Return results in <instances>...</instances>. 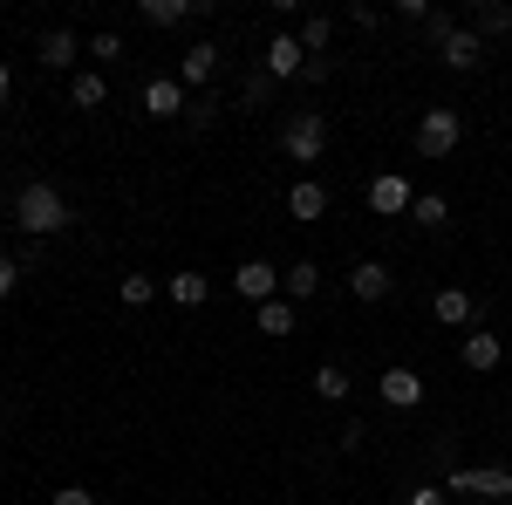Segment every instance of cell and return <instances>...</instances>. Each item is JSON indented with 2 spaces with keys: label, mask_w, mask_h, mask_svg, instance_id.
Instances as JSON below:
<instances>
[{
  "label": "cell",
  "mask_w": 512,
  "mask_h": 505,
  "mask_svg": "<svg viewBox=\"0 0 512 505\" xmlns=\"http://www.w3.org/2000/svg\"><path fill=\"white\" fill-rule=\"evenodd\" d=\"M451 28H458V21H451L444 7H431V14H424V41H431V48H437V41H444V35H451Z\"/></svg>",
  "instance_id": "cell-30"
},
{
  "label": "cell",
  "mask_w": 512,
  "mask_h": 505,
  "mask_svg": "<svg viewBox=\"0 0 512 505\" xmlns=\"http://www.w3.org/2000/svg\"><path fill=\"white\" fill-rule=\"evenodd\" d=\"M137 103H144V117H151V123H178V117H185V103H192V96H185V82H178V76H151V82H144V96H137Z\"/></svg>",
  "instance_id": "cell-6"
},
{
  "label": "cell",
  "mask_w": 512,
  "mask_h": 505,
  "mask_svg": "<svg viewBox=\"0 0 512 505\" xmlns=\"http://www.w3.org/2000/svg\"><path fill=\"white\" fill-rule=\"evenodd\" d=\"M315 294H321V267H315V260L280 267V301H315Z\"/></svg>",
  "instance_id": "cell-19"
},
{
  "label": "cell",
  "mask_w": 512,
  "mask_h": 505,
  "mask_svg": "<svg viewBox=\"0 0 512 505\" xmlns=\"http://www.w3.org/2000/svg\"><path fill=\"white\" fill-rule=\"evenodd\" d=\"M233 294H239V301H253V308H260V301H274V294H280V267H267V260H239Z\"/></svg>",
  "instance_id": "cell-10"
},
{
  "label": "cell",
  "mask_w": 512,
  "mask_h": 505,
  "mask_svg": "<svg viewBox=\"0 0 512 505\" xmlns=\"http://www.w3.org/2000/svg\"><path fill=\"white\" fill-rule=\"evenodd\" d=\"M308 383H315V396H321V403H349V369H342V362H321V369L308 376Z\"/></svg>",
  "instance_id": "cell-25"
},
{
  "label": "cell",
  "mask_w": 512,
  "mask_h": 505,
  "mask_svg": "<svg viewBox=\"0 0 512 505\" xmlns=\"http://www.w3.org/2000/svg\"><path fill=\"white\" fill-rule=\"evenodd\" d=\"M465 28H472L478 41H485V35H512V0H478Z\"/></svg>",
  "instance_id": "cell-20"
},
{
  "label": "cell",
  "mask_w": 512,
  "mask_h": 505,
  "mask_svg": "<svg viewBox=\"0 0 512 505\" xmlns=\"http://www.w3.org/2000/svg\"><path fill=\"white\" fill-rule=\"evenodd\" d=\"M158 294H164V280H151V273H123V280H117V301H123V308H151Z\"/></svg>",
  "instance_id": "cell-23"
},
{
  "label": "cell",
  "mask_w": 512,
  "mask_h": 505,
  "mask_svg": "<svg viewBox=\"0 0 512 505\" xmlns=\"http://www.w3.org/2000/svg\"><path fill=\"white\" fill-rule=\"evenodd\" d=\"M431 314L444 321V328H472V321H478V301L465 294V287H437V294H431Z\"/></svg>",
  "instance_id": "cell-18"
},
{
  "label": "cell",
  "mask_w": 512,
  "mask_h": 505,
  "mask_svg": "<svg viewBox=\"0 0 512 505\" xmlns=\"http://www.w3.org/2000/svg\"><path fill=\"white\" fill-rule=\"evenodd\" d=\"M328 41H335V21L328 14H301V48L308 55H328Z\"/></svg>",
  "instance_id": "cell-27"
},
{
  "label": "cell",
  "mask_w": 512,
  "mask_h": 505,
  "mask_svg": "<svg viewBox=\"0 0 512 505\" xmlns=\"http://www.w3.org/2000/svg\"><path fill=\"white\" fill-rule=\"evenodd\" d=\"M376 396H383L390 410H417V403H424V376L396 362V369H383V376H376Z\"/></svg>",
  "instance_id": "cell-11"
},
{
  "label": "cell",
  "mask_w": 512,
  "mask_h": 505,
  "mask_svg": "<svg viewBox=\"0 0 512 505\" xmlns=\"http://www.w3.org/2000/svg\"><path fill=\"white\" fill-rule=\"evenodd\" d=\"M390 287H396V273L383 267V260H355V267H349V294L362 301V308H376V301H390Z\"/></svg>",
  "instance_id": "cell-9"
},
{
  "label": "cell",
  "mask_w": 512,
  "mask_h": 505,
  "mask_svg": "<svg viewBox=\"0 0 512 505\" xmlns=\"http://www.w3.org/2000/svg\"><path fill=\"white\" fill-rule=\"evenodd\" d=\"M164 301L171 308H205L212 301V273H164Z\"/></svg>",
  "instance_id": "cell-17"
},
{
  "label": "cell",
  "mask_w": 512,
  "mask_h": 505,
  "mask_svg": "<svg viewBox=\"0 0 512 505\" xmlns=\"http://www.w3.org/2000/svg\"><path fill=\"white\" fill-rule=\"evenodd\" d=\"M437 62H444V69H458V76H472L478 62H485V41H478L472 28H451V35L437 41Z\"/></svg>",
  "instance_id": "cell-12"
},
{
  "label": "cell",
  "mask_w": 512,
  "mask_h": 505,
  "mask_svg": "<svg viewBox=\"0 0 512 505\" xmlns=\"http://www.w3.org/2000/svg\"><path fill=\"white\" fill-rule=\"evenodd\" d=\"M14 287H21V260H14V253H0V301H7Z\"/></svg>",
  "instance_id": "cell-31"
},
{
  "label": "cell",
  "mask_w": 512,
  "mask_h": 505,
  "mask_svg": "<svg viewBox=\"0 0 512 505\" xmlns=\"http://www.w3.org/2000/svg\"><path fill=\"white\" fill-rule=\"evenodd\" d=\"M410 219H417L424 233H444V226H451V198H444V192H417Z\"/></svg>",
  "instance_id": "cell-21"
},
{
  "label": "cell",
  "mask_w": 512,
  "mask_h": 505,
  "mask_svg": "<svg viewBox=\"0 0 512 505\" xmlns=\"http://www.w3.org/2000/svg\"><path fill=\"white\" fill-rule=\"evenodd\" d=\"M212 76H219V41H192L185 62H178V82H185V89H205Z\"/></svg>",
  "instance_id": "cell-16"
},
{
  "label": "cell",
  "mask_w": 512,
  "mask_h": 505,
  "mask_svg": "<svg viewBox=\"0 0 512 505\" xmlns=\"http://www.w3.org/2000/svg\"><path fill=\"white\" fill-rule=\"evenodd\" d=\"M7 96H14V69L0 62V110H7Z\"/></svg>",
  "instance_id": "cell-35"
},
{
  "label": "cell",
  "mask_w": 512,
  "mask_h": 505,
  "mask_svg": "<svg viewBox=\"0 0 512 505\" xmlns=\"http://www.w3.org/2000/svg\"><path fill=\"white\" fill-rule=\"evenodd\" d=\"M253 321H260V335H274V342H280V335H294V301H280V294H274V301L253 308Z\"/></svg>",
  "instance_id": "cell-24"
},
{
  "label": "cell",
  "mask_w": 512,
  "mask_h": 505,
  "mask_svg": "<svg viewBox=\"0 0 512 505\" xmlns=\"http://www.w3.org/2000/svg\"><path fill=\"white\" fill-rule=\"evenodd\" d=\"M321 212H328V185H321V178H294V185H287V219L315 226Z\"/></svg>",
  "instance_id": "cell-15"
},
{
  "label": "cell",
  "mask_w": 512,
  "mask_h": 505,
  "mask_svg": "<svg viewBox=\"0 0 512 505\" xmlns=\"http://www.w3.org/2000/svg\"><path fill=\"white\" fill-rule=\"evenodd\" d=\"M444 492L499 505V499H512V471H499V465H465V471H451V478H444Z\"/></svg>",
  "instance_id": "cell-3"
},
{
  "label": "cell",
  "mask_w": 512,
  "mask_h": 505,
  "mask_svg": "<svg viewBox=\"0 0 512 505\" xmlns=\"http://www.w3.org/2000/svg\"><path fill=\"white\" fill-rule=\"evenodd\" d=\"M458 362H465L472 376H492V369L506 362V342H499L492 328H465V342H458Z\"/></svg>",
  "instance_id": "cell-8"
},
{
  "label": "cell",
  "mask_w": 512,
  "mask_h": 505,
  "mask_svg": "<svg viewBox=\"0 0 512 505\" xmlns=\"http://www.w3.org/2000/svg\"><path fill=\"white\" fill-rule=\"evenodd\" d=\"M48 505H103V499H96L89 485H62V492H55V499H48Z\"/></svg>",
  "instance_id": "cell-32"
},
{
  "label": "cell",
  "mask_w": 512,
  "mask_h": 505,
  "mask_svg": "<svg viewBox=\"0 0 512 505\" xmlns=\"http://www.w3.org/2000/svg\"><path fill=\"white\" fill-rule=\"evenodd\" d=\"M260 69H267L274 82H294L301 69H308V48H301V35H287V28H280V35L267 41V55H260Z\"/></svg>",
  "instance_id": "cell-7"
},
{
  "label": "cell",
  "mask_w": 512,
  "mask_h": 505,
  "mask_svg": "<svg viewBox=\"0 0 512 505\" xmlns=\"http://www.w3.org/2000/svg\"><path fill=\"white\" fill-rule=\"evenodd\" d=\"M76 219V205L62 198V185H48V178H35V185H21L14 192V226L28 239H48V233H62Z\"/></svg>",
  "instance_id": "cell-1"
},
{
  "label": "cell",
  "mask_w": 512,
  "mask_h": 505,
  "mask_svg": "<svg viewBox=\"0 0 512 505\" xmlns=\"http://www.w3.org/2000/svg\"><path fill=\"white\" fill-rule=\"evenodd\" d=\"M103 96H110V82L96 76V69H76V76H69V103H76V110H103Z\"/></svg>",
  "instance_id": "cell-22"
},
{
  "label": "cell",
  "mask_w": 512,
  "mask_h": 505,
  "mask_svg": "<svg viewBox=\"0 0 512 505\" xmlns=\"http://www.w3.org/2000/svg\"><path fill=\"white\" fill-rule=\"evenodd\" d=\"M89 55H96V62H123V35H110V28L89 35Z\"/></svg>",
  "instance_id": "cell-29"
},
{
  "label": "cell",
  "mask_w": 512,
  "mask_h": 505,
  "mask_svg": "<svg viewBox=\"0 0 512 505\" xmlns=\"http://www.w3.org/2000/svg\"><path fill=\"white\" fill-rule=\"evenodd\" d=\"M444 499H451L444 485H417V492H410V499H403V505H444Z\"/></svg>",
  "instance_id": "cell-34"
},
{
  "label": "cell",
  "mask_w": 512,
  "mask_h": 505,
  "mask_svg": "<svg viewBox=\"0 0 512 505\" xmlns=\"http://www.w3.org/2000/svg\"><path fill=\"white\" fill-rule=\"evenodd\" d=\"M280 151L294 157V164H315L328 151V117L321 110H294V117L280 123Z\"/></svg>",
  "instance_id": "cell-2"
},
{
  "label": "cell",
  "mask_w": 512,
  "mask_h": 505,
  "mask_svg": "<svg viewBox=\"0 0 512 505\" xmlns=\"http://www.w3.org/2000/svg\"><path fill=\"white\" fill-rule=\"evenodd\" d=\"M274 89H280V82L267 76V69H246V76H239V103H246V110H267Z\"/></svg>",
  "instance_id": "cell-26"
},
{
  "label": "cell",
  "mask_w": 512,
  "mask_h": 505,
  "mask_svg": "<svg viewBox=\"0 0 512 505\" xmlns=\"http://www.w3.org/2000/svg\"><path fill=\"white\" fill-rule=\"evenodd\" d=\"M212 117H219V96H192V103H185V123H192V130H212Z\"/></svg>",
  "instance_id": "cell-28"
},
{
  "label": "cell",
  "mask_w": 512,
  "mask_h": 505,
  "mask_svg": "<svg viewBox=\"0 0 512 505\" xmlns=\"http://www.w3.org/2000/svg\"><path fill=\"white\" fill-rule=\"evenodd\" d=\"M410 205H417V185H410L403 171H376V178H369V212H376V219H403Z\"/></svg>",
  "instance_id": "cell-5"
},
{
  "label": "cell",
  "mask_w": 512,
  "mask_h": 505,
  "mask_svg": "<svg viewBox=\"0 0 512 505\" xmlns=\"http://www.w3.org/2000/svg\"><path fill=\"white\" fill-rule=\"evenodd\" d=\"M76 55H89V41H76L69 28H48V35L35 41V62H41V69H69V76H76Z\"/></svg>",
  "instance_id": "cell-13"
},
{
  "label": "cell",
  "mask_w": 512,
  "mask_h": 505,
  "mask_svg": "<svg viewBox=\"0 0 512 505\" xmlns=\"http://www.w3.org/2000/svg\"><path fill=\"white\" fill-rule=\"evenodd\" d=\"M335 444H342V451H349V458H355V451H362V444H369V430H362V424H355V417H349V430H342V437H335Z\"/></svg>",
  "instance_id": "cell-33"
},
{
  "label": "cell",
  "mask_w": 512,
  "mask_h": 505,
  "mask_svg": "<svg viewBox=\"0 0 512 505\" xmlns=\"http://www.w3.org/2000/svg\"><path fill=\"white\" fill-rule=\"evenodd\" d=\"M458 137H465V117H458V110H424V117H417V157H451L458 151Z\"/></svg>",
  "instance_id": "cell-4"
},
{
  "label": "cell",
  "mask_w": 512,
  "mask_h": 505,
  "mask_svg": "<svg viewBox=\"0 0 512 505\" xmlns=\"http://www.w3.org/2000/svg\"><path fill=\"white\" fill-rule=\"evenodd\" d=\"M205 14V0H137V21L144 28H185Z\"/></svg>",
  "instance_id": "cell-14"
}]
</instances>
